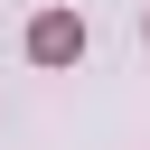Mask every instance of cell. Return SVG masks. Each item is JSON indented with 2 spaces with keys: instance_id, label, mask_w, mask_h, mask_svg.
<instances>
[{
  "instance_id": "1",
  "label": "cell",
  "mask_w": 150,
  "mask_h": 150,
  "mask_svg": "<svg viewBox=\"0 0 150 150\" xmlns=\"http://www.w3.org/2000/svg\"><path fill=\"white\" fill-rule=\"evenodd\" d=\"M28 56H38V66H75V56H84V19H75V9H38V19H28Z\"/></svg>"
}]
</instances>
